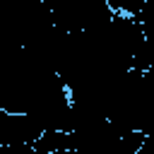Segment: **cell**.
<instances>
[{"label": "cell", "mask_w": 154, "mask_h": 154, "mask_svg": "<svg viewBox=\"0 0 154 154\" xmlns=\"http://www.w3.org/2000/svg\"><path fill=\"white\" fill-rule=\"evenodd\" d=\"M137 154H154V128L144 135V140H142V147L137 149Z\"/></svg>", "instance_id": "1"}]
</instances>
